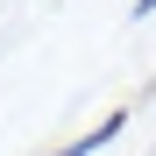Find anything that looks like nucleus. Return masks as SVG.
<instances>
[{"label": "nucleus", "mask_w": 156, "mask_h": 156, "mask_svg": "<svg viewBox=\"0 0 156 156\" xmlns=\"http://www.w3.org/2000/svg\"><path fill=\"white\" fill-rule=\"evenodd\" d=\"M121 128H128V107H114V114L99 121V128H85V135H78V142H64L57 156H99V149H107V142L121 135Z\"/></svg>", "instance_id": "1"}, {"label": "nucleus", "mask_w": 156, "mask_h": 156, "mask_svg": "<svg viewBox=\"0 0 156 156\" xmlns=\"http://www.w3.org/2000/svg\"><path fill=\"white\" fill-rule=\"evenodd\" d=\"M128 14H135V21H142V14H156V0H135V7H128Z\"/></svg>", "instance_id": "2"}]
</instances>
